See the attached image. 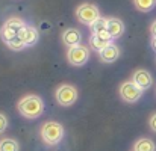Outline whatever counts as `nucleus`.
I'll return each instance as SVG.
<instances>
[{"label":"nucleus","instance_id":"1","mask_svg":"<svg viewBox=\"0 0 156 151\" xmlns=\"http://www.w3.org/2000/svg\"><path fill=\"white\" fill-rule=\"evenodd\" d=\"M18 112L27 119H37L44 112V101L38 95H26L17 104Z\"/></svg>","mask_w":156,"mask_h":151},{"label":"nucleus","instance_id":"2","mask_svg":"<svg viewBox=\"0 0 156 151\" xmlns=\"http://www.w3.org/2000/svg\"><path fill=\"white\" fill-rule=\"evenodd\" d=\"M64 138V127L59 122L47 121L41 125V139L47 145H56Z\"/></svg>","mask_w":156,"mask_h":151},{"label":"nucleus","instance_id":"3","mask_svg":"<svg viewBox=\"0 0 156 151\" xmlns=\"http://www.w3.org/2000/svg\"><path fill=\"white\" fill-rule=\"evenodd\" d=\"M55 97L61 106L68 107V106L74 104L77 100V89L73 85H61V86L56 88Z\"/></svg>","mask_w":156,"mask_h":151},{"label":"nucleus","instance_id":"4","mask_svg":"<svg viewBox=\"0 0 156 151\" xmlns=\"http://www.w3.org/2000/svg\"><path fill=\"white\" fill-rule=\"evenodd\" d=\"M76 17L80 23L83 24H93L99 17H100V12H99V8L93 3H83L80 5L77 9H76Z\"/></svg>","mask_w":156,"mask_h":151},{"label":"nucleus","instance_id":"5","mask_svg":"<svg viewBox=\"0 0 156 151\" xmlns=\"http://www.w3.org/2000/svg\"><path fill=\"white\" fill-rule=\"evenodd\" d=\"M88 57H90V50H88L87 46H82V44L74 46V47H70L68 51H67V59L74 67L85 65L87 60H88Z\"/></svg>","mask_w":156,"mask_h":151},{"label":"nucleus","instance_id":"6","mask_svg":"<svg viewBox=\"0 0 156 151\" xmlns=\"http://www.w3.org/2000/svg\"><path fill=\"white\" fill-rule=\"evenodd\" d=\"M118 92H120V97L126 103H135V101H138L143 97L144 91L141 88H138L132 80H129V82H124V83L120 85Z\"/></svg>","mask_w":156,"mask_h":151},{"label":"nucleus","instance_id":"7","mask_svg":"<svg viewBox=\"0 0 156 151\" xmlns=\"http://www.w3.org/2000/svg\"><path fill=\"white\" fill-rule=\"evenodd\" d=\"M132 82L138 88H141L143 91H146V89H149L152 86L153 79H152V76H150V73L147 70H136L133 73V76H132Z\"/></svg>","mask_w":156,"mask_h":151},{"label":"nucleus","instance_id":"8","mask_svg":"<svg viewBox=\"0 0 156 151\" xmlns=\"http://www.w3.org/2000/svg\"><path fill=\"white\" fill-rule=\"evenodd\" d=\"M18 38L26 44V47L27 46H34V44H37V41H38V30L34 27V26H24L20 32H18Z\"/></svg>","mask_w":156,"mask_h":151},{"label":"nucleus","instance_id":"9","mask_svg":"<svg viewBox=\"0 0 156 151\" xmlns=\"http://www.w3.org/2000/svg\"><path fill=\"white\" fill-rule=\"evenodd\" d=\"M80 39H82V35L77 29H67L64 33H62V41L64 44L70 49V47H74V46H79L80 44Z\"/></svg>","mask_w":156,"mask_h":151},{"label":"nucleus","instance_id":"10","mask_svg":"<svg viewBox=\"0 0 156 151\" xmlns=\"http://www.w3.org/2000/svg\"><path fill=\"white\" fill-rule=\"evenodd\" d=\"M111 36L115 39V38H120L123 33H124V24L121 20L118 18H108V29H106Z\"/></svg>","mask_w":156,"mask_h":151},{"label":"nucleus","instance_id":"11","mask_svg":"<svg viewBox=\"0 0 156 151\" xmlns=\"http://www.w3.org/2000/svg\"><path fill=\"white\" fill-rule=\"evenodd\" d=\"M118 57H120V49L115 44H109L106 49L100 51V59L106 63H111V62L117 60Z\"/></svg>","mask_w":156,"mask_h":151},{"label":"nucleus","instance_id":"12","mask_svg":"<svg viewBox=\"0 0 156 151\" xmlns=\"http://www.w3.org/2000/svg\"><path fill=\"white\" fill-rule=\"evenodd\" d=\"M133 151H156L155 142L149 138H141L135 142Z\"/></svg>","mask_w":156,"mask_h":151},{"label":"nucleus","instance_id":"13","mask_svg":"<svg viewBox=\"0 0 156 151\" xmlns=\"http://www.w3.org/2000/svg\"><path fill=\"white\" fill-rule=\"evenodd\" d=\"M109 44H112V43H109V41H105L102 38H99L97 35H91V38H90V47L91 49H94V50H97L99 53L106 49Z\"/></svg>","mask_w":156,"mask_h":151},{"label":"nucleus","instance_id":"14","mask_svg":"<svg viewBox=\"0 0 156 151\" xmlns=\"http://www.w3.org/2000/svg\"><path fill=\"white\" fill-rule=\"evenodd\" d=\"M133 5L141 12H149L156 6V0H133Z\"/></svg>","mask_w":156,"mask_h":151},{"label":"nucleus","instance_id":"15","mask_svg":"<svg viewBox=\"0 0 156 151\" xmlns=\"http://www.w3.org/2000/svg\"><path fill=\"white\" fill-rule=\"evenodd\" d=\"M91 32H93V35H97V33H100V32H103L108 29V18H103V17H99L91 26Z\"/></svg>","mask_w":156,"mask_h":151},{"label":"nucleus","instance_id":"16","mask_svg":"<svg viewBox=\"0 0 156 151\" xmlns=\"http://www.w3.org/2000/svg\"><path fill=\"white\" fill-rule=\"evenodd\" d=\"M18 144L17 141L11 139V138H3L0 141V151H18Z\"/></svg>","mask_w":156,"mask_h":151},{"label":"nucleus","instance_id":"17","mask_svg":"<svg viewBox=\"0 0 156 151\" xmlns=\"http://www.w3.org/2000/svg\"><path fill=\"white\" fill-rule=\"evenodd\" d=\"M8 44V47L11 49V50H15V51H20V50H23L24 47H26V44L18 38V36H15L14 39H11V41H8L6 43Z\"/></svg>","mask_w":156,"mask_h":151},{"label":"nucleus","instance_id":"18","mask_svg":"<svg viewBox=\"0 0 156 151\" xmlns=\"http://www.w3.org/2000/svg\"><path fill=\"white\" fill-rule=\"evenodd\" d=\"M6 127H8V119L3 113H0V133H3L6 130Z\"/></svg>","mask_w":156,"mask_h":151},{"label":"nucleus","instance_id":"19","mask_svg":"<svg viewBox=\"0 0 156 151\" xmlns=\"http://www.w3.org/2000/svg\"><path fill=\"white\" fill-rule=\"evenodd\" d=\"M97 36L99 38H102V39H105V41H109V43H112V36H111V33L108 32V30H103V32H100V33H97Z\"/></svg>","mask_w":156,"mask_h":151},{"label":"nucleus","instance_id":"20","mask_svg":"<svg viewBox=\"0 0 156 151\" xmlns=\"http://www.w3.org/2000/svg\"><path fill=\"white\" fill-rule=\"evenodd\" d=\"M149 125H150V129H152V130H153V132H155V133H156V112H155V113H153V115H152V116H150V121H149Z\"/></svg>","mask_w":156,"mask_h":151},{"label":"nucleus","instance_id":"21","mask_svg":"<svg viewBox=\"0 0 156 151\" xmlns=\"http://www.w3.org/2000/svg\"><path fill=\"white\" fill-rule=\"evenodd\" d=\"M150 30H152V35H153V36L156 38V21H153V24H152Z\"/></svg>","mask_w":156,"mask_h":151},{"label":"nucleus","instance_id":"22","mask_svg":"<svg viewBox=\"0 0 156 151\" xmlns=\"http://www.w3.org/2000/svg\"><path fill=\"white\" fill-rule=\"evenodd\" d=\"M152 47H153V50L156 51V38H155V36L152 38Z\"/></svg>","mask_w":156,"mask_h":151}]
</instances>
